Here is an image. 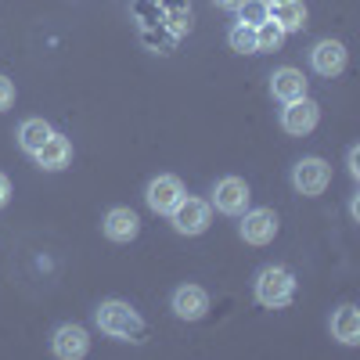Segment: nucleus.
<instances>
[{
  "label": "nucleus",
  "instance_id": "1",
  "mask_svg": "<svg viewBox=\"0 0 360 360\" xmlns=\"http://www.w3.org/2000/svg\"><path fill=\"white\" fill-rule=\"evenodd\" d=\"M98 328L112 339H123V342H144L148 339V324L141 321V314L123 303V299H108V303L98 307Z\"/></svg>",
  "mask_w": 360,
  "mask_h": 360
},
{
  "label": "nucleus",
  "instance_id": "2",
  "mask_svg": "<svg viewBox=\"0 0 360 360\" xmlns=\"http://www.w3.org/2000/svg\"><path fill=\"white\" fill-rule=\"evenodd\" d=\"M256 299H259V307H270V310L288 307L295 299L292 270H285V266H263L256 274Z\"/></svg>",
  "mask_w": 360,
  "mask_h": 360
},
{
  "label": "nucleus",
  "instance_id": "3",
  "mask_svg": "<svg viewBox=\"0 0 360 360\" xmlns=\"http://www.w3.org/2000/svg\"><path fill=\"white\" fill-rule=\"evenodd\" d=\"M209 217H213V209H209V202H202V198H180L176 202V209L169 213V220H173V231L176 234H202L205 227H209Z\"/></svg>",
  "mask_w": 360,
  "mask_h": 360
},
{
  "label": "nucleus",
  "instance_id": "4",
  "mask_svg": "<svg viewBox=\"0 0 360 360\" xmlns=\"http://www.w3.org/2000/svg\"><path fill=\"white\" fill-rule=\"evenodd\" d=\"M213 205L220 209L224 217H242L245 205H249V184H245L242 176H224V180H217Z\"/></svg>",
  "mask_w": 360,
  "mask_h": 360
},
{
  "label": "nucleus",
  "instance_id": "5",
  "mask_svg": "<svg viewBox=\"0 0 360 360\" xmlns=\"http://www.w3.org/2000/svg\"><path fill=\"white\" fill-rule=\"evenodd\" d=\"M332 180V169H328L324 159H299L292 166V184L299 195H321Z\"/></svg>",
  "mask_w": 360,
  "mask_h": 360
},
{
  "label": "nucleus",
  "instance_id": "6",
  "mask_svg": "<svg viewBox=\"0 0 360 360\" xmlns=\"http://www.w3.org/2000/svg\"><path fill=\"white\" fill-rule=\"evenodd\" d=\"M317 119H321L317 101L295 98V101H288L285 112H281V127H285V134H292V137H307V134L317 127Z\"/></svg>",
  "mask_w": 360,
  "mask_h": 360
},
{
  "label": "nucleus",
  "instance_id": "7",
  "mask_svg": "<svg viewBox=\"0 0 360 360\" xmlns=\"http://www.w3.org/2000/svg\"><path fill=\"white\" fill-rule=\"evenodd\" d=\"M144 198H148V205L155 209V213H162V217H169L173 209H176V202L184 198V184H180L176 176H155L152 184H148V191H144Z\"/></svg>",
  "mask_w": 360,
  "mask_h": 360
},
{
  "label": "nucleus",
  "instance_id": "8",
  "mask_svg": "<svg viewBox=\"0 0 360 360\" xmlns=\"http://www.w3.org/2000/svg\"><path fill=\"white\" fill-rule=\"evenodd\" d=\"M238 231H242V238L249 245H266V242H274V234H278V213L274 209H252V213H245Z\"/></svg>",
  "mask_w": 360,
  "mask_h": 360
},
{
  "label": "nucleus",
  "instance_id": "9",
  "mask_svg": "<svg viewBox=\"0 0 360 360\" xmlns=\"http://www.w3.org/2000/svg\"><path fill=\"white\" fill-rule=\"evenodd\" d=\"M173 314L180 321H202L209 314V295L198 285H180L173 292Z\"/></svg>",
  "mask_w": 360,
  "mask_h": 360
},
{
  "label": "nucleus",
  "instance_id": "10",
  "mask_svg": "<svg viewBox=\"0 0 360 360\" xmlns=\"http://www.w3.org/2000/svg\"><path fill=\"white\" fill-rule=\"evenodd\" d=\"M310 65H314V72L317 76H339L342 69H346V47L339 44V40H321L314 51H310Z\"/></svg>",
  "mask_w": 360,
  "mask_h": 360
},
{
  "label": "nucleus",
  "instance_id": "11",
  "mask_svg": "<svg viewBox=\"0 0 360 360\" xmlns=\"http://www.w3.org/2000/svg\"><path fill=\"white\" fill-rule=\"evenodd\" d=\"M51 346H54V356H62V360H79V356H86V349H90L86 328H79V324H62V328L54 332Z\"/></svg>",
  "mask_w": 360,
  "mask_h": 360
},
{
  "label": "nucleus",
  "instance_id": "12",
  "mask_svg": "<svg viewBox=\"0 0 360 360\" xmlns=\"http://www.w3.org/2000/svg\"><path fill=\"white\" fill-rule=\"evenodd\" d=\"M101 227H105V234L112 238V242H134L137 231H141V220H137L134 209L115 205V209H108V213H105V224Z\"/></svg>",
  "mask_w": 360,
  "mask_h": 360
},
{
  "label": "nucleus",
  "instance_id": "13",
  "mask_svg": "<svg viewBox=\"0 0 360 360\" xmlns=\"http://www.w3.org/2000/svg\"><path fill=\"white\" fill-rule=\"evenodd\" d=\"M270 94H274L281 105L295 101V98H307V79L299 69H278L270 76Z\"/></svg>",
  "mask_w": 360,
  "mask_h": 360
},
{
  "label": "nucleus",
  "instance_id": "14",
  "mask_svg": "<svg viewBox=\"0 0 360 360\" xmlns=\"http://www.w3.org/2000/svg\"><path fill=\"white\" fill-rule=\"evenodd\" d=\"M69 159H72V141L62 137V134H51V137L44 141V148L37 152L40 169H65Z\"/></svg>",
  "mask_w": 360,
  "mask_h": 360
},
{
  "label": "nucleus",
  "instance_id": "15",
  "mask_svg": "<svg viewBox=\"0 0 360 360\" xmlns=\"http://www.w3.org/2000/svg\"><path fill=\"white\" fill-rule=\"evenodd\" d=\"M332 335L342 342V346H356L360 342V310L356 307H339L332 314Z\"/></svg>",
  "mask_w": 360,
  "mask_h": 360
},
{
  "label": "nucleus",
  "instance_id": "16",
  "mask_svg": "<svg viewBox=\"0 0 360 360\" xmlns=\"http://www.w3.org/2000/svg\"><path fill=\"white\" fill-rule=\"evenodd\" d=\"M159 8H162V25L180 40L191 29V4L188 0H159Z\"/></svg>",
  "mask_w": 360,
  "mask_h": 360
},
{
  "label": "nucleus",
  "instance_id": "17",
  "mask_svg": "<svg viewBox=\"0 0 360 360\" xmlns=\"http://www.w3.org/2000/svg\"><path fill=\"white\" fill-rule=\"evenodd\" d=\"M51 134H54V130H51V123H47V119H25V123L18 127V144H22V152L37 155L40 148H44V141H47Z\"/></svg>",
  "mask_w": 360,
  "mask_h": 360
},
{
  "label": "nucleus",
  "instance_id": "18",
  "mask_svg": "<svg viewBox=\"0 0 360 360\" xmlns=\"http://www.w3.org/2000/svg\"><path fill=\"white\" fill-rule=\"evenodd\" d=\"M270 18H274L285 33H299V29L307 25V8H303V0H285V4L270 8Z\"/></svg>",
  "mask_w": 360,
  "mask_h": 360
},
{
  "label": "nucleus",
  "instance_id": "19",
  "mask_svg": "<svg viewBox=\"0 0 360 360\" xmlns=\"http://www.w3.org/2000/svg\"><path fill=\"white\" fill-rule=\"evenodd\" d=\"M285 37H288L285 29H281L274 18H266V22L256 25V51H281Z\"/></svg>",
  "mask_w": 360,
  "mask_h": 360
},
{
  "label": "nucleus",
  "instance_id": "20",
  "mask_svg": "<svg viewBox=\"0 0 360 360\" xmlns=\"http://www.w3.org/2000/svg\"><path fill=\"white\" fill-rule=\"evenodd\" d=\"M227 44H231V51H238V54H256V29L238 22L231 33H227Z\"/></svg>",
  "mask_w": 360,
  "mask_h": 360
},
{
  "label": "nucleus",
  "instance_id": "21",
  "mask_svg": "<svg viewBox=\"0 0 360 360\" xmlns=\"http://www.w3.org/2000/svg\"><path fill=\"white\" fill-rule=\"evenodd\" d=\"M238 18H242V25H259V22H266L270 18V4L266 0H242L238 4Z\"/></svg>",
  "mask_w": 360,
  "mask_h": 360
},
{
  "label": "nucleus",
  "instance_id": "22",
  "mask_svg": "<svg viewBox=\"0 0 360 360\" xmlns=\"http://www.w3.org/2000/svg\"><path fill=\"white\" fill-rule=\"evenodd\" d=\"M134 18L141 22V29L162 25V8H159V0H137V4H134Z\"/></svg>",
  "mask_w": 360,
  "mask_h": 360
},
{
  "label": "nucleus",
  "instance_id": "23",
  "mask_svg": "<svg viewBox=\"0 0 360 360\" xmlns=\"http://www.w3.org/2000/svg\"><path fill=\"white\" fill-rule=\"evenodd\" d=\"M15 105V83L8 76H0V112H8Z\"/></svg>",
  "mask_w": 360,
  "mask_h": 360
},
{
  "label": "nucleus",
  "instance_id": "24",
  "mask_svg": "<svg viewBox=\"0 0 360 360\" xmlns=\"http://www.w3.org/2000/svg\"><path fill=\"white\" fill-rule=\"evenodd\" d=\"M8 198H11V184H8V176L0 173V209L8 205Z\"/></svg>",
  "mask_w": 360,
  "mask_h": 360
},
{
  "label": "nucleus",
  "instance_id": "25",
  "mask_svg": "<svg viewBox=\"0 0 360 360\" xmlns=\"http://www.w3.org/2000/svg\"><path fill=\"white\" fill-rule=\"evenodd\" d=\"M349 173L360 176V148H349Z\"/></svg>",
  "mask_w": 360,
  "mask_h": 360
},
{
  "label": "nucleus",
  "instance_id": "26",
  "mask_svg": "<svg viewBox=\"0 0 360 360\" xmlns=\"http://www.w3.org/2000/svg\"><path fill=\"white\" fill-rule=\"evenodd\" d=\"M213 4H217L220 11H238V4H242V0H213Z\"/></svg>",
  "mask_w": 360,
  "mask_h": 360
},
{
  "label": "nucleus",
  "instance_id": "27",
  "mask_svg": "<svg viewBox=\"0 0 360 360\" xmlns=\"http://www.w3.org/2000/svg\"><path fill=\"white\" fill-rule=\"evenodd\" d=\"M266 4H270V8H274V4H285V0H266Z\"/></svg>",
  "mask_w": 360,
  "mask_h": 360
}]
</instances>
